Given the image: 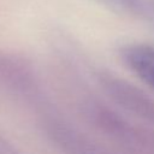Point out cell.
I'll return each instance as SVG.
<instances>
[{
  "instance_id": "1",
  "label": "cell",
  "mask_w": 154,
  "mask_h": 154,
  "mask_svg": "<svg viewBox=\"0 0 154 154\" xmlns=\"http://www.w3.org/2000/svg\"><path fill=\"white\" fill-rule=\"evenodd\" d=\"M89 125L109 143L130 154H154V128L128 118L125 113L95 97L81 102Z\"/></svg>"
},
{
  "instance_id": "3",
  "label": "cell",
  "mask_w": 154,
  "mask_h": 154,
  "mask_svg": "<svg viewBox=\"0 0 154 154\" xmlns=\"http://www.w3.org/2000/svg\"><path fill=\"white\" fill-rule=\"evenodd\" d=\"M99 85L119 111L154 128V97L147 91L113 75H101Z\"/></svg>"
},
{
  "instance_id": "2",
  "label": "cell",
  "mask_w": 154,
  "mask_h": 154,
  "mask_svg": "<svg viewBox=\"0 0 154 154\" xmlns=\"http://www.w3.org/2000/svg\"><path fill=\"white\" fill-rule=\"evenodd\" d=\"M41 129L48 142L61 154H130L114 144H106L55 114H45Z\"/></svg>"
}]
</instances>
